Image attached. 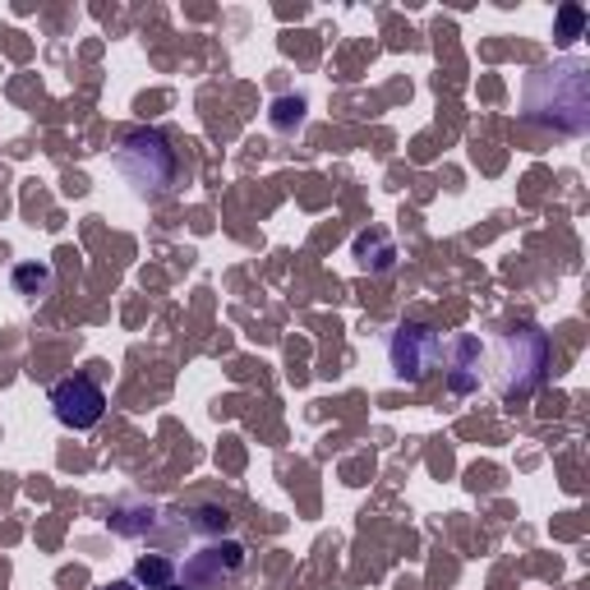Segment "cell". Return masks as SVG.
<instances>
[{
    "label": "cell",
    "instance_id": "obj_5",
    "mask_svg": "<svg viewBox=\"0 0 590 590\" xmlns=\"http://www.w3.org/2000/svg\"><path fill=\"white\" fill-rule=\"evenodd\" d=\"M245 563H249V554L241 539H208L199 554L176 563V581L190 590H231V586H241Z\"/></svg>",
    "mask_w": 590,
    "mask_h": 590
},
{
    "label": "cell",
    "instance_id": "obj_12",
    "mask_svg": "<svg viewBox=\"0 0 590 590\" xmlns=\"http://www.w3.org/2000/svg\"><path fill=\"white\" fill-rule=\"evenodd\" d=\"M226 531H231V512L226 508H199V512H190V535L194 539H226Z\"/></svg>",
    "mask_w": 590,
    "mask_h": 590
},
{
    "label": "cell",
    "instance_id": "obj_16",
    "mask_svg": "<svg viewBox=\"0 0 590 590\" xmlns=\"http://www.w3.org/2000/svg\"><path fill=\"white\" fill-rule=\"evenodd\" d=\"M162 590H190V586H180V581H171V586H162Z\"/></svg>",
    "mask_w": 590,
    "mask_h": 590
},
{
    "label": "cell",
    "instance_id": "obj_7",
    "mask_svg": "<svg viewBox=\"0 0 590 590\" xmlns=\"http://www.w3.org/2000/svg\"><path fill=\"white\" fill-rule=\"evenodd\" d=\"M443 369H447V388H453L457 397L480 392L485 369H489V346H485L476 333H461V337L447 342V350H443Z\"/></svg>",
    "mask_w": 590,
    "mask_h": 590
},
{
    "label": "cell",
    "instance_id": "obj_2",
    "mask_svg": "<svg viewBox=\"0 0 590 590\" xmlns=\"http://www.w3.org/2000/svg\"><path fill=\"white\" fill-rule=\"evenodd\" d=\"M485 346H489L493 388H499L503 401L531 397L539 383H545V374L554 365V346L535 323H516V327H508V333H499Z\"/></svg>",
    "mask_w": 590,
    "mask_h": 590
},
{
    "label": "cell",
    "instance_id": "obj_8",
    "mask_svg": "<svg viewBox=\"0 0 590 590\" xmlns=\"http://www.w3.org/2000/svg\"><path fill=\"white\" fill-rule=\"evenodd\" d=\"M157 522H162V508H153V503H121L111 512V531L125 539H148L157 531Z\"/></svg>",
    "mask_w": 590,
    "mask_h": 590
},
{
    "label": "cell",
    "instance_id": "obj_1",
    "mask_svg": "<svg viewBox=\"0 0 590 590\" xmlns=\"http://www.w3.org/2000/svg\"><path fill=\"white\" fill-rule=\"evenodd\" d=\"M526 121L554 134H586L590 125V65L581 56L539 65L522 88Z\"/></svg>",
    "mask_w": 590,
    "mask_h": 590
},
{
    "label": "cell",
    "instance_id": "obj_14",
    "mask_svg": "<svg viewBox=\"0 0 590 590\" xmlns=\"http://www.w3.org/2000/svg\"><path fill=\"white\" fill-rule=\"evenodd\" d=\"M581 29H586V10L568 5V10H563V14H558V37H563V42H572V37H577Z\"/></svg>",
    "mask_w": 590,
    "mask_h": 590
},
{
    "label": "cell",
    "instance_id": "obj_6",
    "mask_svg": "<svg viewBox=\"0 0 590 590\" xmlns=\"http://www.w3.org/2000/svg\"><path fill=\"white\" fill-rule=\"evenodd\" d=\"M52 415L65 424V430H92V424H102L107 415V392L102 383L92 379H60L52 388Z\"/></svg>",
    "mask_w": 590,
    "mask_h": 590
},
{
    "label": "cell",
    "instance_id": "obj_15",
    "mask_svg": "<svg viewBox=\"0 0 590 590\" xmlns=\"http://www.w3.org/2000/svg\"><path fill=\"white\" fill-rule=\"evenodd\" d=\"M102 590H138L134 581H111V586H102Z\"/></svg>",
    "mask_w": 590,
    "mask_h": 590
},
{
    "label": "cell",
    "instance_id": "obj_9",
    "mask_svg": "<svg viewBox=\"0 0 590 590\" xmlns=\"http://www.w3.org/2000/svg\"><path fill=\"white\" fill-rule=\"evenodd\" d=\"M356 264H360L365 272H392L397 245L388 241L383 231H360V235H356Z\"/></svg>",
    "mask_w": 590,
    "mask_h": 590
},
{
    "label": "cell",
    "instance_id": "obj_10",
    "mask_svg": "<svg viewBox=\"0 0 590 590\" xmlns=\"http://www.w3.org/2000/svg\"><path fill=\"white\" fill-rule=\"evenodd\" d=\"M171 581H176V558H167V554H148V558H138V563H134V586L162 590V586H171Z\"/></svg>",
    "mask_w": 590,
    "mask_h": 590
},
{
    "label": "cell",
    "instance_id": "obj_4",
    "mask_svg": "<svg viewBox=\"0 0 590 590\" xmlns=\"http://www.w3.org/2000/svg\"><path fill=\"white\" fill-rule=\"evenodd\" d=\"M443 333L430 323H397L388 342H383V356L397 383H424L434 369H443Z\"/></svg>",
    "mask_w": 590,
    "mask_h": 590
},
{
    "label": "cell",
    "instance_id": "obj_3",
    "mask_svg": "<svg viewBox=\"0 0 590 590\" xmlns=\"http://www.w3.org/2000/svg\"><path fill=\"white\" fill-rule=\"evenodd\" d=\"M111 167L138 199H167L180 185V157L162 130H130L111 153Z\"/></svg>",
    "mask_w": 590,
    "mask_h": 590
},
{
    "label": "cell",
    "instance_id": "obj_13",
    "mask_svg": "<svg viewBox=\"0 0 590 590\" xmlns=\"http://www.w3.org/2000/svg\"><path fill=\"white\" fill-rule=\"evenodd\" d=\"M272 130H281V134H291L300 121H304V98H277L272 102Z\"/></svg>",
    "mask_w": 590,
    "mask_h": 590
},
{
    "label": "cell",
    "instance_id": "obj_11",
    "mask_svg": "<svg viewBox=\"0 0 590 590\" xmlns=\"http://www.w3.org/2000/svg\"><path fill=\"white\" fill-rule=\"evenodd\" d=\"M10 281H14V291L23 300H37V296L52 291V264H19L10 272Z\"/></svg>",
    "mask_w": 590,
    "mask_h": 590
}]
</instances>
